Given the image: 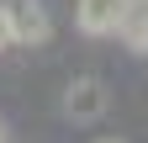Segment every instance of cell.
I'll return each mask as SVG.
<instances>
[{"instance_id":"obj_1","label":"cell","mask_w":148,"mask_h":143,"mask_svg":"<svg viewBox=\"0 0 148 143\" xmlns=\"http://www.w3.org/2000/svg\"><path fill=\"white\" fill-rule=\"evenodd\" d=\"M106 106H111L106 80H95V74L69 80V90H64V117H69V122H101V117H106Z\"/></svg>"},{"instance_id":"obj_2","label":"cell","mask_w":148,"mask_h":143,"mask_svg":"<svg viewBox=\"0 0 148 143\" xmlns=\"http://www.w3.org/2000/svg\"><path fill=\"white\" fill-rule=\"evenodd\" d=\"M5 16H11V37L21 48H42L53 37V16L42 0H5Z\"/></svg>"},{"instance_id":"obj_3","label":"cell","mask_w":148,"mask_h":143,"mask_svg":"<svg viewBox=\"0 0 148 143\" xmlns=\"http://www.w3.org/2000/svg\"><path fill=\"white\" fill-rule=\"evenodd\" d=\"M127 11H132V0H74V27L85 37H116Z\"/></svg>"},{"instance_id":"obj_4","label":"cell","mask_w":148,"mask_h":143,"mask_svg":"<svg viewBox=\"0 0 148 143\" xmlns=\"http://www.w3.org/2000/svg\"><path fill=\"white\" fill-rule=\"evenodd\" d=\"M116 37L127 43V53H138V58H148V11H127V21L116 27Z\"/></svg>"},{"instance_id":"obj_5","label":"cell","mask_w":148,"mask_h":143,"mask_svg":"<svg viewBox=\"0 0 148 143\" xmlns=\"http://www.w3.org/2000/svg\"><path fill=\"white\" fill-rule=\"evenodd\" d=\"M5 48H16V37H11V16H5V0H0V53Z\"/></svg>"},{"instance_id":"obj_6","label":"cell","mask_w":148,"mask_h":143,"mask_svg":"<svg viewBox=\"0 0 148 143\" xmlns=\"http://www.w3.org/2000/svg\"><path fill=\"white\" fill-rule=\"evenodd\" d=\"M132 6H138V11H148V0H132Z\"/></svg>"},{"instance_id":"obj_7","label":"cell","mask_w":148,"mask_h":143,"mask_svg":"<svg viewBox=\"0 0 148 143\" xmlns=\"http://www.w3.org/2000/svg\"><path fill=\"white\" fill-rule=\"evenodd\" d=\"M101 143H122V138H101Z\"/></svg>"},{"instance_id":"obj_8","label":"cell","mask_w":148,"mask_h":143,"mask_svg":"<svg viewBox=\"0 0 148 143\" xmlns=\"http://www.w3.org/2000/svg\"><path fill=\"white\" fill-rule=\"evenodd\" d=\"M0 143H5V127H0Z\"/></svg>"}]
</instances>
